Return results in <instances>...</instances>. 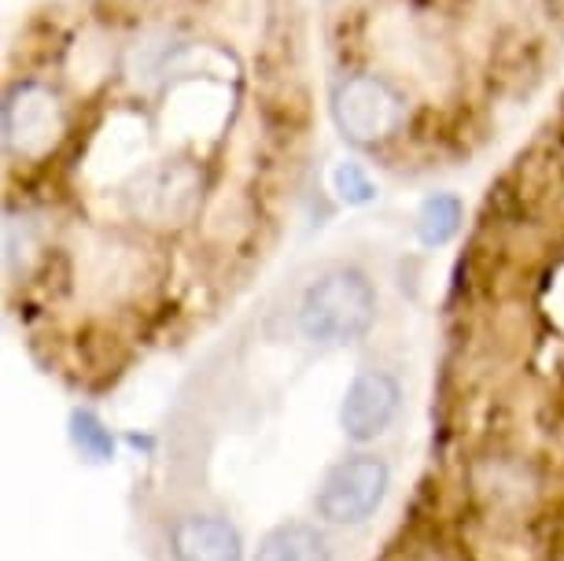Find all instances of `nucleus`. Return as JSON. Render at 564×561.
<instances>
[{"label":"nucleus","instance_id":"nucleus-1","mask_svg":"<svg viewBox=\"0 0 564 561\" xmlns=\"http://www.w3.org/2000/svg\"><path fill=\"white\" fill-rule=\"evenodd\" d=\"M377 295L358 270H333L314 281L300 306V330L306 341L336 347L358 341L372 325Z\"/></svg>","mask_w":564,"mask_h":561},{"label":"nucleus","instance_id":"nucleus-2","mask_svg":"<svg viewBox=\"0 0 564 561\" xmlns=\"http://www.w3.org/2000/svg\"><path fill=\"white\" fill-rule=\"evenodd\" d=\"M388 492V465L372 454H355V458L339 462L325 476L322 495H317V510L336 525H358L377 510Z\"/></svg>","mask_w":564,"mask_h":561},{"label":"nucleus","instance_id":"nucleus-3","mask_svg":"<svg viewBox=\"0 0 564 561\" xmlns=\"http://www.w3.org/2000/svg\"><path fill=\"white\" fill-rule=\"evenodd\" d=\"M130 204L152 226H181L199 207V174L188 163H163L137 177Z\"/></svg>","mask_w":564,"mask_h":561},{"label":"nucleus","instance_id":"nucleus-4","mask_svg":"<svg viewBox=\"0 0 564 561\" xmlns=\"http://www.w3.org/2000/svg\"><path fill=\"white\" fill-rule=\"evenodd\" d=\"M63 137V108L48 89L19 86L4 100V144L19 155H45Z\"/></svg>","mask_w":564,"mask_h":561},{"label":"nucleus","instance_id":"nucleus-5","mask_svg":"<svg viewBox=\"0 0 564 561\" xmlns=\"http://www.w3.org/2000/svg\"><path fill=\"white\" fill-rule=\"evenodd\" d=\"M402 119V104L380 78H350L336 93V122L350 141L372 144L388 137Z\"/></svg>","mask_w":564,"mask_h":561},{"label":"nucleus","instance_id":"nucleus-6","mask_svg":"<svg viewBox=\"0 0 564 561\" xmlns=\"http://www.w3.org/2000/svg\"><path fill=\"white\" fill-rule=\"evenodd\" d=\"M399 385L388 374H380V369L358 374L344 396V410H339L344 432L350 440L380 436L391 425V418L399 414Z\"/></svg>","mask_w":564,"mask_h":561},{"label":"nucleus","instance_id":"nucleus-7","mask_svg":"<svg viewBox=\"0 0 564 561\" xmlns=\"http://www.w3.org/2000/svg\"><path fill=\"white\" fill-rule=\"evenodd\" d=\"M170 543L177 561H240L243 554L237 528L218 517H181Z\"/></svg>","mask_w":564,"mask_h":561},{"label":"nucleus","instance_id":"nucleus-8","mask_svg":"<svg viewBox=\"0 0 564 561\" xmlns=\"http://www.w3.org/2000/svg\"><path fill=\"white\" fill-rule=\"evenodd\" d=\"M254 561H333V550L311 525H281L262 539Z\"/></svg>","mask_w":564,"mask_h":561},{"label":"nucleus","instance_id":"nucleus-9","mask_svg":"<svg viewBox=\"0 0 564 561\" xmlns=\"http://www.w3.org/2000/svg\"><path fill=\"white\" fill-rule=\"evenodd\" d=\"M457 226H462V199L457 196H429L421 204L417 233L424 245H446L457 233Z\"/></svg>","mask_w":564,"mask_h":561},{"label":"nucleus","instance_id":"nucleus-10","mask_svg":"<svg viewBox=\"0 0 564 561\" xmlns=\"http://www.w3.org/2000/svg\"><path fill=\"white\" fill-rule=\"evenodd\" d=\"M74 443H78V447L89 454L93 462H104V458H111V451H115V443H111V432L100 425L97 418L93 414H74Z\"/></svg>","mask_w":564,"mask_h":561},{"label":"nucleus","instance_id":"nucleus-11","mask_svg":"<svg viewBox=\"0 0 564 561\" xmlns=\"http://www.w3.org/2000/svg\"><path fill=\"white\" fill-rule=\"evenodd\" d=\"M333 188L339 193V199L344 204H369L372 196H377V188H372L369 182V174L361 171L358 163H339L336 171H333Z\"/></svg>","mask_w":564,"mask_h":561}]
</instances>
